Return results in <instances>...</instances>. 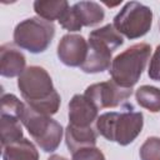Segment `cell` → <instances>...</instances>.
Segmentation results:
<instances>
[{"mask_svg": "<svg viewBox=\"0 0 160 160\" xmlns=\"http://www.w3.org/2000/svg\"><path fill=\"white\" fill-rule=\"evenodd\" d=\"M26 59L12 44H4L0 48V74L5 78L20 76L25 70Z\"/></svg>", "mask_w": 160, "mask_h": 160, "instance_id": "cell-12", "label": "cell"}, {"mask_svg": "<svg viewBox=\"0 0 160 160\" xmlns=\"http://www.w3.org/2000/svg\"><path fill=\"white\" fill-rule=\"evenodd\" d=\"M25 104L12 94H2L1 114H0V134L2 148L22 139L21 115Z\"/></svg>", "mask_w": 160, "mask_h": 160, "instance_id": "cell-8", "label": "cell"}, {"mask_svg": "<svg viewBox=\"0 0 160 160\" xmlns=\"http://www.w3.org/2000/svg\"><path fill=\"white\" fill-rule=\"evenodd\" d=\"M88 51L89 45L81 35L66 34L58 44V58L66 66L80 68L86 60Z\"/></svg>", "mask_w": 160, "mask_h": 160, "instance_id": "cell-10", "label": "cell"}, {"mask_svg": "<svg viewBox=\"0 0 160 160\" xmlns=\"http://www.w3.org/2000/svg\"><path fill=\"white\" fill-rule=\"evenodd\" d=\"M48 160H68V159L64 156H60V155H51Z\"/></svg>", "mask_w": 160, "mask_h": 160, "instance_id": "cell-21", "label": "cell"}, {"mask_svg": "<svg viewBox=\"0 0 160 160\" xmlns=\"http://www.w3.org/2000/svg\"><path fill=\"white\" fill-rule=\"evenodd\" d=\"M2 160H39L35 145L22 138L2 148Z\"/></svg>", "mask_w": 160, "mask_h": 160, "instance_id": "cell-15", "label": "cell"}, {"mask_svg": "<svg viewBox=\"0 0 160 160\" xmlns=\"http://www.w3.org/2000/svg\"><path fill=\"white\" fill-rule=\"evenodd\" d=\"M135 98L141 108L151 112L160 111V89L151 85H142L136 90Z\"/></svg>", "mask_w": 160, "mask_h": 160, "instance_id": "cell-17", "label": "cell"}, {"mask_svg": "<svg viewBox=\"0 0 160 160\" xmlns=\"http://www.w3.org/2000/svg\"><path fill=\"white\" fill-rule=\"evenodd\" d=\"M150 45L140 42L116 55L109 69L111 80L121 88L131 89L139 81L150 58Z\"/></svg>", "mask_w": 160, "mask_h": 160, "instance_id": "cell-4", "label": "cell"}, {"mask_svg": "<svg viewBox=\"0 0 160 160\" xmlns=\"http://www.w3.org/2000/svg\"><path fill=\"white\" fill-rule=\"evenodd\" d=\"M131 94H132L131 89L121 88L112 80H109L88 86L84 95L98 109H106V108L119 106L121 102L129 99Z\"/></svg>", "mask_w": 160, "mask_h": 160, "instance_id": "cell-9", "label": "cell"}, {"mask_svg": "<svg viewBox=\"0 0 160 160\" xmlns=\"http://www.w3.org/2000/svg\"><path fill=\"white\" fill-rule=\"evenodd\" d=\"M96 139H98V134L91 126L78 128V126H72L70 124L66 126L65 141H66V146L71 151V154L82 148L95 146Z\"/></svg>", "mask_w": 160, "mask_h": 160, "instance_id": "cell-13", "label": "cell"}, {"mask_svg": "<svg viewBox=\"0 0 160 160\" xmlns=\"http://www.w3.org/2000/svg\"><path fill=\"white\" fill-rule=\"evenodd\" d=\"M72 160H105V156L100 149L89 146L72 152Z\"/></svg>", "mask_w": 160, "mask_h": 160, "instance_id": "cell-19", "label": "cell"}, {"mask_svg": "<svg viewBox=\"0 0 160 160\" xmlns=\"http://www.w3.org/2000/svg\"><path fill=\"white\" fill-rule=\"evenodd\" d=\"M98 110L85 95L76 94L69 102V124L78 128H89L98 120Z\"/></svg>", "mask_w": 160, "mask_h": 160, "instance_id": "cell-11", "label": "cell"}, {"mask_svg": "<svg viewBox=\"0 0 160 160\" xmlns=\"http://www.w3.org/2000/svg\"><path fill=\"white\" fill-rule=\"evenodd\" d=\"M139 155L141 160H160V138H148L141 145Z\"/></svg>", "mask_w": 160, "mask_h": 160, "instance_id": "cell-18", "label": "cell"}, {"mask_svg": "<svg viewBox=\"0 0 160 160\" xmlns=\"http://www.w3.org/2000/svg\"><path fill=\"white\" fill-rule=\"evenodd\" d=\"M21 124L28 129L32 140L45 152L55 151L62 138L61 125L49 115L40 114L26 106L21 115Z\"/></svg>", "mask_w": 160, "mask_h": 160, "instance_id": "cell-5", "label": "cell"}, {"mask_svg": "<svg viewBox=\"0 0 160 160\" xmlns=\"http://www.w3.org/2000/svg\"><path fill=\"white\" fill-rule=\"evenodd\" d=\"M69 2L65 0L60 1H34V10L39 15V18L52 22L54 20H60L65 11L69 9Z\"/></svg>", "mask_w": 160, "mask_h": 160, "instance_id": "cell-16", "label": "cell"}, {"mask_svg": "<svg viewBox=\"0 0 160 160\" xmlns=\"http://www.w3.org/2000/svg\"><path fill=\"white\" fill-rule=\"evenodd\" d=\"M152 24V11L149 6L129 1L115 15L112 25L119 34H122L130 40L146 35Z\"/></svg>", "mask_w": 160, "mask_h": 160, "instance_id": "cell-7", "label": "cell"}, {"mask_svg": "<svg viewBox=\"0 0 160 160\" xmlns=\"http://www.w3.org/2000/svg\"><path fill=\"white\" fill-rule=\"evenodd\" d=\"M55 26L41 18H29L15 26L14 42L31 54L44 52L52 41Z\"/></svg>", "mask_w": 160, "mask_h": 160, "instance_id": "cell-6", "label": "cell"}, {"mask_svg": "<svg viewBox=\"0 0 160 160\" xmlns=\"http://www.w3.org/2000/svg\"><path fill=\"white\" fill-rule=\"evenodd\" d=\"M71 10L81 26H94L105 18L104 9L95 1H80L71 6Z\"/></svg>", "mask_w": 160, "mask_h": 160, "instance_id": "cell-14", "label": "cell"}, {"mask_svg": "<svg viewBox=\"0 0 160 160\" xmlns=\"http://www.w3.org/2000/svg\"><path fill=\"white\" fill-rule=\"evenodd\" d=\"M122 44L124 39L112 24L92 30L89 34L88 56L80 69L88 74L102 72L110 69L112 62L111 54Z\"/></svg>", "mask_w": 160, "mask_h": 160, "instance_id": "cell-3", "label": "cell"}, {"mask_svg": "<svg viewBox=\"0 0 160 160\" xmlns=\"http://www.w3.org/2000/svg\"><path fill=\"white\" fill-rule=\"evenodd\" d=\"M148 75L151 80L160 81V45L156 46L155 52H154V55L150 60Z\"/></svg>", "mask_w": 160, "mask_h": 160, "instance_id": "cell-20", "label": "cell"}, {"mask_svg": "<svg viewBox=\"0 0 160 160\" xmlns=\"http://www.w3.org/2000/svg\"><path fill=\"white\" fill-rule=\"evenodd\" d=\"M159 29H160V20H159Z\"/></svg>", "mask_w": 160, "mask_h": 160, "instance_id": "cell-22", "label": "cell"}, {"mask_svg": "<svg viewBox=\"0 0 160 160\" xmlns=\"http://www.w3.org/2000/svg\"><path fill=\"white\" fill-rule=\"evenodd\" d=\"M144 115L135 111L130 104L124 105L121 111H110L100 115L96 120V130L109 141H115L121 146L131 144L141 132Z\"/></svg>", "mask_w": 160, "mask_h": 160, "instance_id": "cell-2", "label": "cell"}, {"mask_svg": "<svg viewBox=\"0 0 160 160\" xmlns=\"http://www.w3.org/2000/svg\"><path fill=\"white\" fill-rule=\"evenodd\" d=\"M18 88L22 99L32 110L49 116L58 112L61 98L55 90L49 72L44 68H26L18 78Z\"/></svg>", "mask_w": 160, "mask_h": 160, "instance_id": "cell-1", "label": "cell"}]
</instances>
